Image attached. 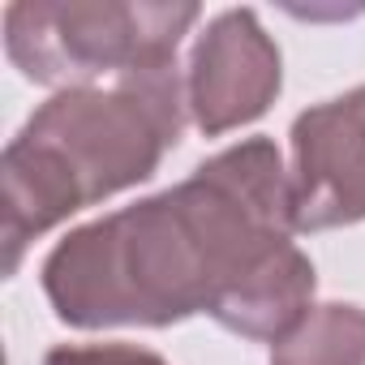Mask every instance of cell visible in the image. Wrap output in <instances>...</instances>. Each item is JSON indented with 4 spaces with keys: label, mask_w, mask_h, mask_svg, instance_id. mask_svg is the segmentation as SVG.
<instances>
[{
    "label": "cell",
    "mask_w": 365,
    "mask_h": 365,
    "mask_svg": "<svg viewBox=\"0 0 365 365\" xmlns=\"http://www.w3.org/2000/svg\"><path fill=\"white\" fill-rule=\"evenodd\" d=\"M271 365H365V309L348 301L314 305L271 344Z\"/></svg>",
    "instance_id": "6"
},
{
    "label": "cell",
    "mask_w": 365,
    "mask_h": 365,
    "mask_svg": "<svg viewBox=\"0 0 365 365\" xmlns=\"http://www.w3.org/2000/svg\"><path fill=\"white\" fill-rule=\"evenodd\" d=\"M198 18L190 0H14L5 56L35 86H103L180 65V43Z\"/></svg>",
    "instance_id": "3"
},
{
    "label": "cell",
    "mask_w": 365,
    "mask_h": 365,
    "mask_svg": "<svg viewBox=\"0 0 365 365\" xmlns=\"http://www.w3.org/2000/svg\"><path fill=\"white\" fill-rule=\"evenodd\" d=\"M288 190L297 232L365 220V86L305 108L288 133Z\"/></svg>",
    "instance_id": "5"
},
{
    "label": "cell",
    "mask_w": 365,
    "mask_h": 365,
    "mask_svg": "<svg viewBox=\"0 0 365 365\" xmlns=\"http://www.w3.org/2000/svg\"><path fill=\"white\" fill-rule=\"evenodd\" d=\"M43 365H168V361L142 344L108 339V344H56L48 348Z\"/></svg>",
    "instance_id": "7"
},
{
    "label": "cell",
    "mask_w": 365,
    "mask_h": 365,
    "mask_svg": "<svg viewBox=\"0 0 365 365\" xmlns=\"http://www.w3.org/2000/svg\"><path fill=\"white\" fill-rule=\"evenodd\" d=\"M292 237L288 163L271 138H245L176 185L61 237L39 284L78 331H163L207 314L241 339L279 344L318 292Z\"/></svg>",
    "instance_id": "1"
},
{
    "label": "cell",
    "mask_w": 365,
    "mask_h": 365,
    "mask_svg": "<svg viewBox=\"0 0 365 365\" xmlns=\"http://www.w3.org/2000/svg\"><path fill=\"white\" fill-rule=\"evenodd\" d=\"M190 120L185 69H146L103 86L56 91L26 116L0 159L5 275L31 241L69 215L150 180Z\"/></svg>",
    "instance_id": "2"
},
{
    "label": "cell",
    "mask_w": 365,
    "mask_h": 365,
    "mask_svg": "<svg viewBox=\"0 0 365 365\" xmlns=\"http://www.w3.org/2000/svg\"><path fill=\"white\" fill-rule=\"evenodd\" d=\"M284 91V56L254 9H224L190 48L185 108L207 138L232 133L267 116Z\"/></svg>",
    "instance_id": "4"
}]
</instances>
